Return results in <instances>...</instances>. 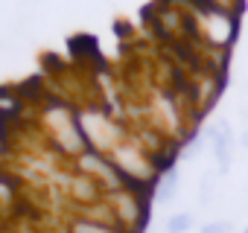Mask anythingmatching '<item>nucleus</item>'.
Returning <instances> with one entry per match:
<instances>
[{"instance_id":"nucleus-4","label":"nucleus","mask_w":248,"mask_h":233,"mask_svg":"<svg viewBox=\"0 0 248 233\" xmlns=\"http://www.w3.org/2000/svg\"><path fill=\"white\" fill-rule=\"evenodd\" d=\"M190 227H193V216L190 213L170 216V221H167V233H187Z\"/></svg>"},{"instance_id":"nucleus-3","label":"nucleus","mask_w":248,"mask_h":233,"mask_svg":"<svg viewBox=\"0 0 248 233\" xmlns=\"http://www.w3.org/2000/svg\"><path fill=\"white\" fill-rule=\"evenodd\" d=\"M175 189H178V172L175 169H170L167 175H164V181L158 184V204H167V201H172V195H175Z\"/></svg>"},{"instance_id":"nucleus-2","label":"nucleus","mask_w":248,"mask_h":233,"mask_svg":"<svg viewBox=\"0 0 248 233\" xmlns=\"http://www.w3.org/2000/svg\"><path fill=\"white\" fill-rule=\"evenodd\" d=\"M70 233H123L114 221H99V218H73Z\"/></svg>"},{"instance_id":"nucleus-1","label":"nucleus","mask_w":248,"mask_h":233,"mask_svg":"<svg viewBox=\"0 0 248 233\" xmlns=\"http://www.w3.org/2000/svg\"><path fill=\"white\" fill-rule=\"evenodd\" d=\"M210 140H213V158L222 169L231 166V155H233V131L228 123H219L213 131H210Z\"/></svg>"},{"instance_id":"nucleus-5","label":"nucleus","mask_w":248,"mask_h":233,"mask_svg":"<svg viewBox=\"0 0 248 233\" xmlns=\"http://www.w3.org/2000/svg\"><path fill=\"white\" fill-rule=\"evenodd\" d=\"M202 233H228V224L225 221H210L202 227Z\"/></svg>"},{"instance_id":"nucleus-6","label":"nucleus","mask_w":248,"mask_h":233,"mask_svg":"<svg viewBox=\"0 0 248 233\" xmlns=\"http://www.w3.org/2000/svg\"><path fill=\"white\" fill-rule=\"evenodd\" d=\"M242 233H248V227H245V230H242Z\"/></svg>"}]
</instances>
